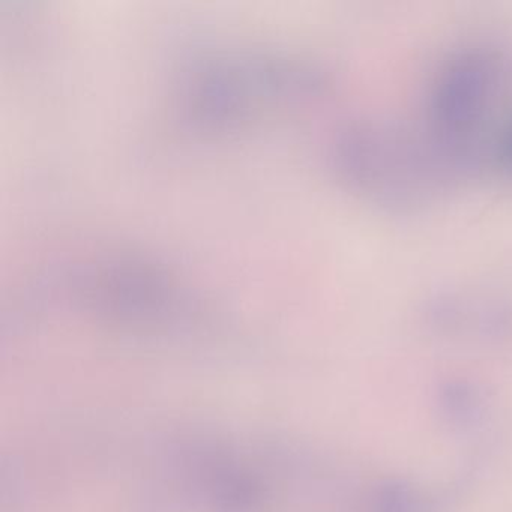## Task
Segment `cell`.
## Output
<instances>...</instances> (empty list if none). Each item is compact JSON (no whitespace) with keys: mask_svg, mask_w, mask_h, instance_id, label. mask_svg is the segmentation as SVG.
I'll return each instance as SVG.
<instances>
[{"mask_svg":"<svg viewBox=\"0 0 512 512\" xmlns=\"http://www.w3.org/2000/svg\"><path fill=\"white\" fill-rule=\"evenodd\" d=\"M434 500L412 482L394 479L380 484L371 494L368 512H431Z\"/></svg>","mask_w":512,"mask_h":512,"instance_id":"obj_2","label":"cell"},{"mask_svg":"<svg viewBox=\"0 0 512 512\" xmlns=\"http://www.w3.org/2000/svg\"><path fill=\"white\" fill-rule=\"evenodd\" d=\"M440 416L455 428H470L484 415L485 400L481 389L467 380H451L437 394Z\"/></svg>","mask_w":512,"mask_h":512,"instance_id":"obj_1","label":"cell"}]
</instances>
